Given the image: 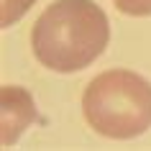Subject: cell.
<instances>
[{
	"label": "cell",
	"mask_w": 151,
	"mask_h": 151,
	"mask_svg": "<svg viewBox=\"0 0 151 151\" xmlns=\"http://www.w3.org/2000/svg\"><path fill=\"white\" fill-rule=\"evenodd\" d=\"M108 39V16L92 0H56L31 31L36 59L62 74L90 67L105 51Z\"/></svg>",
	"instance_id": "6da1fadb"
},
{
	"label": "cell",
	"mask_w": 151,
	"mask_h": 151,
	"mask_svg": "<svg viewBox=\"0 0 151 151\" xmlns=\"http://www.w3.org/2000/svg\"><path fill=\"white\" fill-rule=\"evenodd\" d=\"M36 0H3V18H0V23L3 28H8L10 23H16L21 16H26V10L31 8Z\"/></svg>",
	"instance_id": "277c9868"
},
{
	"label": "cell",
	"mask_w": 151,
	"mask_h": 151,
	"mask_svg": "<svg viewBox=\"0 0 151 151\" xmlns=\"http://www.w3.org/2000/svg\"><path fill=\"white\" fill-rule=\"evenodd\" d=\"M85 118L108 138H136L151 126V85L128 69L97 74L82 95Z\"/></svg>",
	"instance_id": "7a4b0ae2"
},
{
	"label": "cell",
	"mask_w": 151,
	"mask_h": 151,
	"mask_svg": "<svg viewBox=\"0 0 151 151\" xmlns=\"http://www.w3.org/2000/svg\"><path fill=\"white\" fill-rule=\"evenodd\" d=\"M126 16H151V0H113Z\"/></svg>",
	"instance_id": "5b68a950"
},
{
	"label": "cell",
	"mask_w": 151,
	"mask_h": 151,
	"mask_svg": "<svg viewBox=\"0 0 151 151\" xmlns=\"http://www.w3.org/2000/svg\"><path fill=\"white\" fill-rule=\"evenodd\" d=\"M33 118H36L33 97L23 87L5 85L3 87V146L16 143Z\"/></svg>",
	"instance_id": "3957f363"
}]
</instances>
